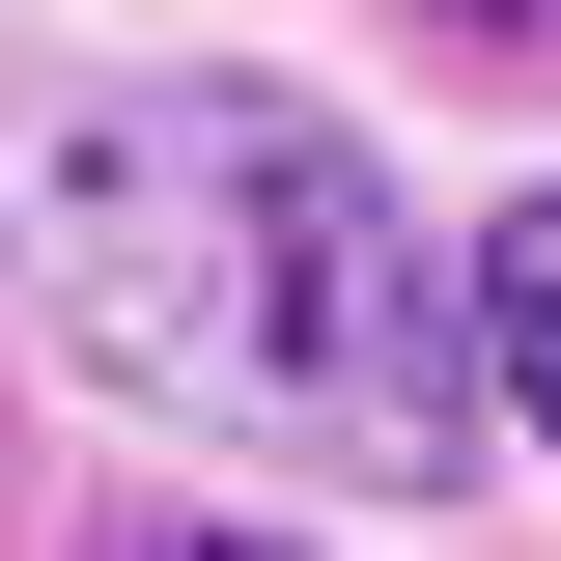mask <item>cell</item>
Masks as SVG:
<instances>
[{
    "instance_id": "1",
    "label": "cell",
    "mask_w": 561,
    "mask_h": 561,
    "mask_svg": "<svg viewBox=\"0 0 561 561\" xmlns=\"http://www.w3.org/2000/svg\"><path fill=\"white\" fill-rule=\"evenodd\" d=\"M0 280L113 365L140 421L280 449V478H449V253L393 225L309 84H28L0 113Z\"/></svg>"
},
{
    "instance_id": "2",
    "label": "cell",
    "mask_w": 561,
    "mask_h": 561,
    "mask_svg": "<svg viewBox=\"0 0 561 561\" xmlns=\"http://www.w3.org/2000/svg\"><path fill=\"white\" fill-rule=\"evenodd\" d=\"M478 365H505V421H561V197L478 225Z\"/></svg>"
},
{
    "instance_id": "3",
    "label": "cell",
    "mask_w": 561,
    "mask_h": 561,
    "mask_svg": "<svg viewBox=\"0 0 561 561\" xmlns=\"http://www.w3.org/2000/svg\"><path fill=\"white\" fill-rule=\"evenodd\" d=\"M449 28H561V0H449Z\"/></svg>"
},
{
    "instance_id": "4",
    "label": "cell",
    "mask_w": 561,
    "mask_h": 561,
    "mask_svg": "<svg viewBox=\"0 0 561 561\" xmlns=\"http://www.w3.org/2000/svg\"><path fill=\"white\" fill-rule=\"evenodd\" d=\"M169 561H280V534H169Z\"/></svg>"
}]
</instances>
